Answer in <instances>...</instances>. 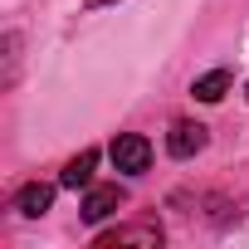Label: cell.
<instances>
[{"mask_svg":"<svg viewBox=\"0 0 249 249\" xmlns=\"http://www.w3.org/2000/svg\"><path fill=\"white\" fill-rule=\"evenodd\" d=\"M107 157H112V166H117L122 176H142V171L152 166V142H147L142 132H122V137H112Z\"/></svg>","mask_w":249,"mask_h":249,"instance_id":"cell-1","label":"cell"},{"mask_svg":"<svg viewBox=\"0 0 249 249\" xmlns=\"http://www.w3.org/2000/svg\"><path fill=\"white\" fill-rule=\"evenodd\" d=\"M103 249H117V244H142V249H157L161 244V225H117V230H103L98 234Z\"/></svg>","mask_w":249,"mask_h":249,"instance_id":"cell-2","label":"cell"},{"mask_svg":"<svg viewBox=\"0 0 249 249\" xmlns=\"http://www.w3.org/2000/svg\"><path fill=\"white\" fill-rule=\"evenodd\" d=\"M200 147H205V127H200V122H176V127L166 132V152L176 161H191Z\"/></svg>","mask_w":249,"mask_h":249,"instance_id":"cell-3","label":"cell"},{"mask_svg":"<svg viewBox=\"0 0 249 249\" xmlns=\"http://www.w3.org/2000/svg\"><path fill=\"white\" fill-rule=\"evenodd\" d=\"M127 200L122 196V186H93L88 196H83V220L88 225H98V220H107V215H117V205Z\"/></svg>","mask_w":249,"mask_h":249,"instance_id":"cell-4","label":"cell"},{"mask_svg":"<svg viewBox=\"0 0 249 249\" xmlns=\"http://www.w3.org/2000/svg\"><path fill=\"white\" fill-rule=\"evenodd\" d=\"M49 205H54V186H44V181H30V186L15 196V210H20V215H30V220H39Z\"/></svg>","mask_w":249,"mask_h":249,"instance_id":"cell-5","label":"cell"},{"mask_svg":"<svg viewBox=\"0 0 249 249\" xmlns=\"http://www.w3.org/2000/svg\"><path fill=\"white\" fill-rule=\"evenodd\" d=\"M93 166H98V152L88 147V152H78L64 171H59V186H69V191H78V186H88L93 181Z\"/></svg>","mask_w":249,"mask_h":249,"instance_id":"cell-6","label":"cell"},{"mask_svg":"<svg viewBox=\"0 0 249 249\" xmlns=\"http://www.w3.org/2000/svg\"><path fill=\"white\" fill-rule=\"evenodd\" d=\"M225 93H230V73L225 69H210V73H200L191 83V98H200V103H220Z\"/></svg>","mask_w":249,"mask_h":249,"instance_id":"cell-7","label":"cell"},{"mask_svg":"<svg viewBox=\"0 0 249 249\" xmlns=\"http://www.w3.org/2000/svg\"><path fill=\"white\" fill-rule=\"evenodd\" d=\"M244 93H249V88H244Z\"/></svg>","mask_w":249,"mask_h":249,"instance_id":"cell-8","label":"cell"}]
</instances>
